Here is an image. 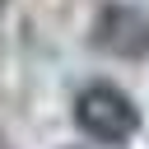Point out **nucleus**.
I'll use <instances>...</instances> for the list:
<instances>
[{
	"mask_svg": "<svg viewBox=\"0 0 149 149\" xmlns=\"http://www.w3.org/2000/svg\"><path fill=\"white\" fill-rule=\"evenodd\" d=\"M74 126L98 144H126L140 130V107L121 84L93 79L74 93Z\"/></svg>",
	"mask_w": 149,
	"mask_h": 149,
	"instance_id": "obj_1",
	"label": "nucleus"
},
{
	"mask_svg": "<svg viewBox=\"0 0 149 149\" xmlns=\"http://www.w3.org/2000/svg\"><path fill=\"white\" fill-rule=\"evenodd\" d=\"M93 47L116 61H144L149 56V14L135 5H107L93 19Z\"/></svg>",
	"mask_w": 149,
	"mask_h": 149,
	"instance_id": "obj_2",
	"label": "nucleus"
}]
</instances>
